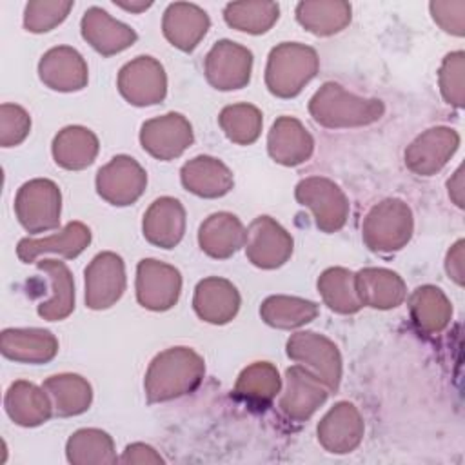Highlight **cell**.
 Instances as JSON below:
<instances>
[{
  "label": "cell",
  "instance_id": "5",
  "mask_svg": "<svg viewBox=\"0 0 465 465\" xmlns=\"http://www.w3.org/2000/svg\"><path fill=\"white\" fill-rule=\"evenodd\" d=\"M62 194L58 185L47 178H35L25 182L15 196V213L20 225L31 232L40 234L60 225Z\"/></svg>",
  "mask_w": 465,
  "mask_h": 465
},
{
  "label": "cell",
  "instance_id": "18",
  "mask_svg": "<svg viewBox=\"0 0 465 465\" xmlns=\"http://www.w3.org/2000/svg\"><path fill=\"white\" fill-rule=\"evenodd\" d=\"M87 64L84 56L69 47L58 45L49 49L38 62V76L53 91L73 93L87 85Z\"/></svg>",
  "mask_w": 465,
  "mask_h": 465
},
{
  "label": "cell",
  "instance_id": "15",
  "mask_svg": "<svg viewBox=\"0 0 465 465\" xmlns=\"http://www.w3.org/2000/svg\"><path fill=\"white\" fill-rule=\"evenodd\" d=\"M193 140V125L180 113L151 118L143 122L140 129V143L143 151L163 162L178 158Z\"/></svg>",
  "mask_w": 465,
  "mask_h": 465
},
{
  "label": "cell",
  "instance_id": "34",
  "mask_svg": "<svg viewBox=\"0 0 465 465\" xmlns=\"http://www.w3.org/2000/svg\"><path fill=\"white\" fill-rule=\"evenodd\" d=\"M42 387L51 398L54 414L60 418L82 414L93 401L91 383L80 374H53L42 383Z\"/></svg>",
  "mask_w": 465,
  "mask_h": 465
},
{
  "label": "cell",
  "instance_id": "37",
  "mask_svg": "<svg viewBox=\"0 0 465 465\" xmlns=\"http://www.w3.org/2000/svg\"><path fill=\"white\" fill-rule=\"evenodd\" d=\"M65 456L74 465H105L116 463L113 438L100 429H80L65 443Z\"/></svg>",
  "mask_w": 465,
  "mask_h": 465
},
{
  "label": "cell",
  "instance_id": "7",
  "mask_svg": "<svg viewBox=\"0 0 465 465\" xmlns=\"http://www.w3.org/2000/svg\"><path fill=\"white\" fill-rule=\"evenodd\" d=\"M296 200L312 211L316 227L323 232L340 231L349 216V200L338 183L325 176H309L298 182Z\"/></svg>",
  "mask_w": 465,
  "mask_h": 465
},
{
  "label": "cell",
  "instance_id": "33",
  "mask_svg": "<svg viewBox=\"0 0 465 465\" xmlns=\"http://www.w3.org/2000/svg\"><path fill=\"white\" fill-rule=\"evenodd\" d=\"M409 312L414 327L420 332L438 334L449 325L452 305L440 287L423 285L411 294Z\"/></svg>",
  "mask_w": 465,
  "mask_h": 465
},
{
  "label": "cell",
  "instance_id": "31",
  "mask_svg": "<svg viewBox=\"0 0 465 465\" xmlns=\"http://www.w3.org/2000/svg\"><path fill=\"white\" fill-rule=\"evenodd\" d=\"M51 151L60 167L80 171L94 162L98 154V138L87 127L69 125L54 136Z\"/></svg>",
  "mask_w": 465,
  "mask_h": 465
},
{
  "label": "cell",
  "instance_id": "43",
  "mask_svg": "<svg viewBox=\"0 0 465 465\" xmlns=\"http://www.w3.org/2000/svg\"><path fill=\"white\" fill-rule=\"evenodd\" d=\"M31 131L29 113L16 104L0 105V145L15 147L22 143Z\"/></svg>",
  "mask_w": 465,
  "mask_h": 465
},
{
  "label": "cell",
  "instance_id": "45",
  "mask_svg": "<svg viewBox=\"0 0 465 465\" xmlns=\"http://www.w3.org/2000/svg\"><path fill=\"white\" fill-rule=\"evenodd\" d=\"M118 461L122 463H138V465H145V463H163V458L147 443H131L125 447L122 458H118Z\"/></svg>",
  "mask_w": 465,
  "mask_h": 465
},
{
  "label": "cell",
  "instance_id": "35",
  "mask_svg": "<svg viewBox=\"0 0 465 465\" xmlns=\"http://www.w3.org/2000/svg\"><path fill=\"white\" fill-rule=\"evenodd\" d=\"M296 20L316 36L340 33L351 22V4L341 0H312L296 5Z\"/></svg>",
  "mask_w": 465,
  "mask_h": 465
},
{
  "label": "cell",
  "instance_id": "47",
  "mask_svg": "<svg viewBox=\"0 0 465 465\" xmlns=\"http://www.w3.org/2000/svg\"><path fill=\"white\" fill-rule=\"evenodd\" d=\"M449 196L461 209L463 207V167L460 165L449 180Z\"/></svg>",
  "mask_w": 465,
  "mask_h": 465
},
{
  "label": "cell",
  "instance_id": "8",
  "mask_svg": "<svg viewBox=\"0 0 465 465\" xmlns=\"http://www.w3.org/2000/svg\"><path fill=\"white\" fill-rule=\"evenodd\" d=\"M118 91L138 107L160 104L167 94V76L163 65L153 56H136L118 73Z\"/></svg>",
  "mask_w": 465,
  "mask_h": 465
},
{
  "label": "cell",
  "instance_id": "48",
  "mask_svg": "<svg viewBox=\"0 0 465 465\" xmlns=\"http://www.w3.org/2000/svg\"><path fill=\"white\" fill-rule=\"evenodd\" d=\"M118 7L125 9V11H133V13H140L147 7H151L153 4L151 2H114Z\"/></svg>",
  "mask_w": 465,
  "mask_h": 465
},
{
  "label": "cell",
  "instance_id": "9",
  "mask_svg": "<svg viewBox=\"0 0 465 465\" xmlns=\"http://www.w3.org/2000/svg\"><path fill=\"white\" fill-rule=\"evenodd\" d=\"M292 245V236L271 216H258L245 229V256L260 269L282 267L291 258Z\"/></svg>",
  "mask_w": 465,
  "mask_h": 465
},
{
  "label": "cell",
  "instance_id": "26",
  "mask_svg": "<svg viewBox=\"0 0 465 465\" xmlns=\"http://www.w3.org/2000/svg\"><path fill=\"white\" fill-rule=\"evenodd\" d=\"M211 20L203 9L187 2L171 4L162 20L165 38L180 51H193L205 36Z\"/></svg>",
  "mask_w": 465,
  "mask_h": 465
},
{
  "label": "cell",
  "instance_id": "23",
  "mask_svg": "<svg viewBox=\"0 0 465 465\" xmlns=\"http://www.w3.org/2000/svg\"><path fill=\"white\" fill-rule=\"evenodd\" d=\"M193 307L203 322L223 325L236 316L240 309V292L229 280L211 276L198 282Z\"/></svg>",
  "mask_w": 465,
  "mask_h": 465
},
{
  "label": "cell",
  "instance_id": "11",
  "mask_svg": "<svg viewBox=\"0 0 465 465\" xmlns=\"http://www.w3.org/2000/svg\"><path fill=\"white\" fill-rule=\"evenodd\" d=\"M147 173L127 154L114 156L96 173V191L111 205H131L145 191Z\"/></svg>",
  "mask_w": 465,
  "mask_h": 465
},
{
  "label": "cell",
  "instance_id": "16",
  "mask_svg": "<svg viewBox=\"0 0 465 465\" xmlns=\"http://www.w3.org/2000/svg\"><path fill=\"white\" fill-rule=\"evenodd\" d=\"M460 134L450 127H430L405 149V165L418 176L436 174L458 151Z\"/></svg>",
  "mask_w": 465,
  "mask_h": 465
},
{
  "label": "cell",
  "instance_id": "3",
  "mask_svg": "<svg viewBox=\"0 0 465 465\" xmlns=\"http://www.w3.org/2000/svg\"><path fill=\"white\" fill-rule=\"evenodd\" d=\"M320 67L312 47L300 42H282L269 53L265 85L278 98H292L316 76Z\"/></svg>",
  "mask_w": 465,
  "mask_h": 465
},
{
  "label": "cell",
  "instance_id": "10",
  "mask_svg": "<svg viewBox=\"0 0 465 465\" xmlns=\"http://www.w3.org/2000/svg\"><path fill=\"white\" fill-rule=\"evenodd\" d=\"M203 71L207 82L218 91L242 89L251 80L252 53L232 40H220L207 53Z\"/></svg>",
  "mask_w": 465,
  "mask_h": 465
},
{
  "label": "cell",
  "instance_id": "41",
  "mask_svg": "<svg viewBox=\"0 0 465 465\" xmlns=\"http://www.w3.org/2000/svg\"><path fill=\"white\" fill-rule=\"evenodd\" d=\"M73 5V2L62 0L29 2L24 11V27L31 33H47L67 18Z\"/></svg>",
  "mask_w": 465,
  "mask_h": 465
},
{
  "label": "cell",
  "instance_id": "24",
  "mask_svg": "<svg viewBox=\"0 0 465 465\" xmlns=\"http://www.w3.org/2000/svg\"><path fill=\"white\" fill-rule=\"evenodd\" d=\"M0 351L5 358L20 363H47L58 352V340L47 329H4Z\"/></svg>",
  "mask_w": 465,
  "mask_h": 465
},
{
  "label": "cell",
  "instance_id": "19",
  "mask_svg": "<svg viewBox=\"0 0 465 465\" xmlns=\"http://www.w3.org/2000/svg\"><path fill=\"white\" fill-rule=\"evenodd\" d=\"M267 151L276 163L294 167L311 158L314 140L300 120L280 116L269 131Z\"/></svg>",
  "mask_w": 465,
  "mask_h": 465
},
{
  "label": "cell",
  "instance_id": "21",
  "mask_svg": "<svg viewBox=\"0 0 465 465\" xmlns=\"http://www.w3.org/2000/svg\"><path fill=\"white\" fill-rule=\"evenodd\" d=\"M142 231L145 240L156 247H176L185 232L183 205L171 196H162L154 200L143 214Z\"/></svg>",
  "mask_w": 465,
  "mask_h": 465
},
{
  "label": "cell",
  "instance_id": "4",
  "mask_svg": "<svg viewBox=\"0 0 465 465\" xmlns=\"http://www.w3.org/2000/svg\"><path fill=\"white\" fill-rule=\"evenodd\" d=\"M414 231L411 207L400 198H387L367 213L361 236L374 252H396L403 249Z\"/></svg>",
  "mask_w": 465,
  "mask_h": 465
},
{
  "label": "cell",
  "instance_id": "29",
  "mask_svg": "<svg viewBox=\"0 0 465 465\" xmlns=\"http://www.w3.org/2000/svg\"><path fill=\"white\" fill-rule=\"evenodd\" d=\"M198 243L207 256L225 260L243 247L245 229L238 216L231 213H214L200 225Z\"/></svg>",
  "mask_w": 465,
  "mask_h": 465
},
{
  "label": "cell",
  "instance_id": "28",
  "mask_svg": "<svg viewBox=\"0 0 465 465\" xmlns=\"http://www.w3.org/2000/svg\"><path fill=\"white\" fill-rule=\"evenodd\" d=\"M5 414L22 427H36L45 423L53 414V403L44 387L18 380L9 385L4 398Z\"/></svg>",
  "mask_w": 465,
  "mask_h": 465
},
{
  "label": "cell",
  "instance_id": "30",
  "mask_svg": "<svg viewBox=\"0 0 465 465\" xmlns=\"http://www.w3.org/2000/svg\"><path fill=\"white\" fill-rule=\"evenodd\" d=\"M280 389L278 369L269 361H254L240 372L232 396L251 407L265 409L280 394Z\"/></svg>",
  "mask_w": 465,
  "mask_h": 465
},
{
  "label": "cell",
  "instance_id": "1",
  "mask_svg": "<svg viewBox=\"0 0 465 465\" xmlns=\"http://www.w3.org/2000/svg\"><path fill=\"white\" fill-rule=\"evenodd\" d=\"M205 374L203 358L189 347H171L151 361L143 389L151 403L169 401L193 392Z\"/></svg>",
  "mask_w": 465,
  "mask_h": 465
},
{
  "label": "cell",
  "instance_id": "13",
  "mask_svg": "<svg viewBox=\"0 0 465 465\" xmlns=\"http://www.w3.org/2000/svg\"><path fill=\"white\" fill-rule=\"evenodd\" d=\"M125 291V265L120 254L98 252L85 267V305L94 311L113 307Z\"/></svg>",
  "mask_w": 465,
  "mask_h": 465
},
{
  "label": "cell",
  "instance_id": "27",
  "mask_svg": "<svg viewBox=\"0 0 465 465\" xmlns=\"http://www.w3.org/2000/svg\"><path fill=\"white\" fill-rule=\"evenodd\" d=\"M354 285L361 305L372 309H394L407 296V287L401 276L381 267H367L358 271L354 274Z\"/></svg>",
  "mask_w": 465,
  "mask_h": 465
},
{
  "label": "cell",
  "instance_id": "39",
  "mask_svg": "<svg viewBox=\"0 0 465 465\" xmlns=\"http://www.w3.org/2000/svg\"><path fill=\"white\" fill-rule=\"evenodd\" d=\"M280 16V7L274 2H231L223 9L225 22L243 33H267Z\"/></svg>",
  "mask_w": 465,
  "mask_h": 465
},
{
  "label": "cell",
  "instance_id": "25",
  "mask_svg": "<svg viewBox=\"0 0 465 465\" xmlns=\"http://www.w3.org/2000/svg\"><path fill=\"white\" fill-rule=\"evenodd\" d=\"M180 180L189 193L202 198H220L234 185L231 169L222 160L205 154L185 162L180 169Z\"/></svg>",
  "mask_w": 465,
  "mask_h": 465
},
{
  "label": "cell",
  "instance_id": "6",
  "mask_svg": "<svg viewBox=\"0 0 465 465\" xmlns=\"http://www.w3.org/2000/svg\"><path fill=\"white\" fill-rule=\"evenodd\" d=\"M287 356L309 369L329 391H336L341 381V354L327 336L300 331L287 340Z\"/></svg>",
  "mask_w": 465,
  "mask_h": 465
},
{
  "label": "cell",
  "instance_id": "22",
  "mask_svg": "<svg viewBox=\"0 0 465 465\" xmlns=\"http://www.w3.org/2000/svg\"><path fill=\"white\" fill-rule=\"evenodd\" d=\"M91 243V231L82 222H69L58 232L45 238H22L16 245V256L24 262H35L45 252L60 254L62 258H76Z\"/></svg>",
  "mask_w": 465,
  "mask_h": 465
},
{
  "label": "cell",
  "instance_id": "2",
  "mask_svg": "<svg viewBox=\"0 0 465 465\" xmlns=\"http://www.w3.org/2000/svg\"><path fill=\"white\" fill-rule=\"evenodd\" d=\"M309 113L327 129H349L378 122L385 105L378 98H363L336 82H325L309 100Z\"/></svg>",
  "mask_w": 465,
  "mask_h": 465
},
{
  "label": "cell",
  "instance_id": "46",
  "mask_svg": "<svg viewBox=\"0 0 465 465\" xmlns=\"http://www.w3.org/2000/svg\"><path fill=\"white\" fill-rule=\"evenodd\" d=\"M445 269L450 280H454L458 285H463L465 282V271H463V240H458L450 251L447 252Z\"/></svg>",
  "mask_w": 465,
  "mask_h": 465
},
{
  "label": "cell",
  "instance_id": "40",
  "mask_svg": "<svg viewBox=\"0 0 465 465\" xmlns=\"http://www.w3.org/2000/svg\"><path fill=\"white\" fill-rule=\"evenodd\" d=\"M218 124L225 136L238 145H251L262 133V113L251 104H232L222 109Z\"/></svg>",
  "mask_w": 465,
  "mask_h": 465
},
{
  "label": "cell",
  "instance_id": "17",
  "mask_svg": "<svg viewBox=\"0 0 465 465\" xmlns=\"http://www.w3.org/2000/svg\"><path fill=\"white\" fill-rule=\"evenodd\" d=\"M316 432L320 445L327 452L347 454L361 443L365 423L354 403L338 401L320 420Z\"/></svg>",
  "mask_w": 465,
  "mask_h": 465
},
{
  "label": "cell",
  "instance_id": "32",
  "mask_svg": "<svg viewBox=\"0 0 465 465\" xmlns=\"http://www.w3.org/2000/svg\"><path fill=\"white\" fill-rule=\"evenodd\" d=\"M36 267L47 274L53 289L51 298L38 305V314L47 322H60L67 318L74 309V280L69 267L53 258L36 262Z\"/></svg>",
  "mask_w": 465,
  "mask_h": 465
},
{
  "label": "cell",
  "instance_id": "38",
  "mask_svg": "<svg viewBox=\"0 0 465 465\" xmlns=\"http://www.w3.org/2000/svg\"><path fill=\"white\" fill-rule=\"evenodd\" d=\"M318 292L323 303L338 314H354L363 305L354 285V272L343 267H331L318 278Z\"/></svg>",
  "mask_w": 465,
  "mask_h": 465
},
{
  "label": "cell",
  "instance_id": "36",
  "mask_svg": "<svg viewBox=\"0 0 465 465\" xmlns=\"http://www.w3.org/2000/svg\"><path fill=\"white\" fill-rule=\"evenodd\" d=\"M320 309L318 303L296 298V296H285V294H274L262 302L260 305V316L262 320L276 329H296L309 322H312L318 316Z\"/></svg>",
  "mask_w": 465,
  "mask_h": 465
},
{
  "label": "cell",
  "instance_id": "20",
  "mask_svg": "<svg viewBox=\"0 0 465 465\" xmlns=\"http://www.w3.org/2000/svg\"><path fill=\"white\" fill-rule=\"evenodd\" d=\"M82 36L100 54L111 56L136 42V33L129 25L113 18L100 7H89L82 16Z\"/></svg>",
  "mask_w": 465,
  "mask_h": 465
},
{
  "label": "cell",
  "instance_id": "42",
  "mask_svg": "<svg viewBox=\"0 0 465 465\" xmlns=\"http://www.w3.org/2000/svg\"><path fill=\"white\" fill-rule=\"evenodd\" d=\"M463 65H465V54L463 51L449 53L440 67L438 82L441 96L447 104L454 107H463Z\"/></svg>",
  "mask_w": 465,
  "mask_h": 465
},
{
  "label": "cell",
  "instance_id": "14",
  "mask_svg": "<svg viewBox=\"0 0 465 465\" xmlns=\"http://www.w3.org/2000/svg\"><path fill=\"white\" fill-rule=\"evenodd\" d=\"M329 389L298 363L285 371V389L278 400V409L292 421H305L325 403Z\"/></svg>",
  "mask_w": 465,
  "mask_h": 465
},
{
  "label": "cell",
  "instance_id": "44",
  "mask_svg": "<svg viewBox=\"0 0 465 465\" xmlns=\"http://www.w3.org/2000/svg\"><path fill=\"white\" fill-rule=\"evenodd\" d=\"M434 22L450 35L463 36L465 33V2H430Z\"/></svg>",
  "mask_w": 465,
  "mask_h": 465
},
{
  "label": "cell",
  "instance_id": "12",
  "mask_svg": "<svg viewBox=\"0 0 465 465\" xmlns=\"http://www.w3.org/2000/svg\"><path fill=\"white\" fill-rule=\"evenodd\" d=\"M182 291V274L176 267L145 258L136 267V298L149 311L171 309Z\"/></svg>",
  "mask_w": 465,
  "mask_h": 465
}]
</instances>
